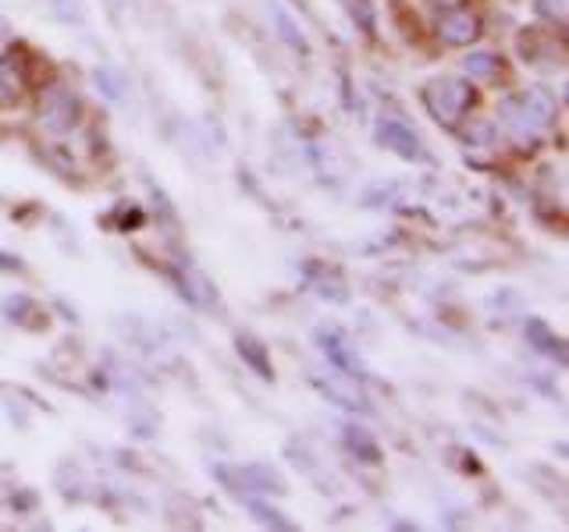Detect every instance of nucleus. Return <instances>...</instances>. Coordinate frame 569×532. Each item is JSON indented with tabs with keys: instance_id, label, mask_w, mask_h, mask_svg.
I'll use <instances>...</instances> for the list:
<instances>
[{
	"instance_id": "nucleus-2",
	"label": "nucleus",
	"mask_w": 569,
	"mask_h": 532,
	"mask_svg": "<svg viewBox=\"0 0 569 532\" xmlns=\"http://www.w3.org/2000/svg\"><path fill=\"white\" fill-rule=\"evenodd\" d=\"M423 104L434 115L438 124L452 128V124H460L463 115L473 107V89L463 83V78L441 75V78H434V83L423 86Z\"/></svg>"
},
{
	"instance_id": "nucleus-5",
	"label": "nucleus",
	"mask_w": 569,
	"mask_h": 532,
	"mask_svg": "<svg viewBox=\"0 0 569 532\" xmlns=\"http://www.w3.org/2000/svg\"><path fill=\"white\" fill-rule=\"evenodd\" d=\"M318 341H321V351L328 355L331 369H339V373H350V377H363V362L356 348L350 345V337H345L339 327H321L318 330Z\"/></svg>"
},
{
	"instance_id": "nucleus-12",
	"label": "nucleus",
	"mask_w": 569,
	"mask_h": 532,
	"mask_svg": "<svg viewBox=\"0 0 569 532\" xmlns=\"http://www.w3.org/2000/svg\"><path fill=\"white\" fill-rule=\"evenodd\" d=\"M235 348H239V355L249 362V369H257L264 380L275 377V366H271V359H267V351H264L260 341H253V337L239 334V337H235Z\"/></svg>"
},
{
	"instance_id": "nucleus-7",
	"label": "nucleus",
	"mask_w": 569,
	"mask_h": 532,
	"mask_svg": "<svg viewBox=\"0 0 569 532\" xmlns=\"http://www.w3.org/2000/svg\"><path fill=\"white\" fill-rule=\"evenodd\" d=\"M321 391L335 401V405H345V409H356V412H367V398H363V391L356 387V377L350 373H339V369H331L328 377L318 380Z\"/></svg>"
},
{
	"instance_id": "nucleus-8",
	"label": "nucleus",
	"mask_w": 569,
	"mask_h": 532,
	"mask_svg": "<svg viewBox=\"0 0 569 532\" xmlns=\"http://www.w3.org/2000/svg\"><path fill=\"white\" fill-rule=\"evenodd\" d=\"M29 93L25 68L14 57H0V110H14Z\"/></svg>"
},
{
	"instance_id": "nucleus-1",
	"label": "nucleus",
	"mask_w": 569,
	"mask_h": 532,
	"mask_svg": "<svg viewBox=\"0 0 569 532\" xmlns=\"http://www.w3.org/2000/svg\"><path fill=\"white\" fill-rule=\"evenodd\" d=\"M556 96L548 89H527L519 96H509L498 110V121H502V132L509 135L519 146L527 142L541 139L548 132V124L556 121Z\"/></svg>"
},
{
	"instance_id": "nucleus-13",
	"label": "nucleus",
	"mask_w": 569,
	"mask_h": 532,
	"mask_svg": "<svg viewBox=\"0 0 569 532\" xmlns=\"http://www.w3.org/2000/svg\"><path fill=\"white\" fill-rule=\"evenodd\" d=\"M537 14L551 25H562L569 19V0H537Z\"/></svg>"
},
{
	"instance_id": "nucleus-9",
	"label": "nucleus",
	"mask_w": 569,
	"mask_h": 532,
	"mask_svg": "<svg viewBox=\"0 0 569 532\" xmlns=\"http://www.w3.org/2000/svg\"><path fill=\"white\" fill-rule=\"evenodd\" d=\"M307 278H310V284H313V292L324 295V298H331V302H342L345 295H350V292H345V278H342V273L328 270V267H321V263L307 267Z\"/></svg>"
},
{
	"instance_id": "nucleus-4",
	"label": "nucleus",
	"mask_w": 569,
	"mask_h": 532,
	"mask_svg": "<svg viewBox=\"0 0 569 532\" xmlns=\"http://www.w3.org/2000/svg\"><path fill=\"white\" fill-rule=\"evenodd\" d=\"M438 36L441 43L449 46H470L481 40V14L470 11V8H449L445 14L438 19Z\"/></svg>"
},
{
	"instance_id": "nucleus-3",
	"label": "nucleus",
	"mask_w": 569,
	"mask_h": 532,
	"mask_svg": "<svg viewBox=\"0 0 569 532\" xmlns=\"http://www.w3.org/2000/svg\"><path fill=\"white\" fill-rule=\"evenodd\" d=\"M36 118L51 135H65L78 124V100L65 86H51L36 104Z\"/></svg>"
},
{
	"instance_id": "nucleus-6",
	"label": "nucleus",
	"mask_w": 569,
	"mask_h": 532,
	"mask_svg": "<svg viewBox=\"0 0 569 532\" xmlns=\"http://www.w3.org/2000/svg\"><path fill=\"white\" fill-rule=\"evenodd\" d=\"M377 142H382L385 150L399 153L402 160H420L423 156L420 139L406 121H382V124H377Z\"/></svg>"
},
{
	"instance_id": "nucleus-11",
	"label": "nucleus",
	"mask_w": 569,
	"mask_h": 532,
	"mask_svg": "<svg viewBox=\"0 0 569 532\" xmlns=\"http://www.w3.org/2000/svg\"><path fill=\"white\" fill-rule=\"evenodd\" d=\"M463 72L470 78H477V83H498L505 75V61L498 54H470L463 61Z\"/></svg>"
},
{
	"instance_id": "nucleus-14",
	"label": "nucleus",
	"mask_w": 569,
	"mask_h": 532,
	"mask_svg": "<svg viewBox=\"0 0 569 532\" xmlns=\"http://www.w3.org/2000/svg\"><path fill=\"white\" fill-rule=\"evenodd\" d=\"M350 11L356 14V19H359V25H363V29H374V14H367V11H363V0H353V4H350Z\"/></svg>"
},
{
	"instance_id": "nucleus-10",
	"label": "nucleus",
	"mask_w": 569,
	"mask_h": 532,
	"mask_svg": "<svg viewBox=\"0 0 569 532\" xmlns=\"http://www.w3.org/2000/svg\"><path fill=\"white\" fill-rule=\"evenodd\" d=\"M342 444L350 447V455L356 462H382V447L371 437V430H359V426H345L342 430Z\"/></svg>"
}]
</instances>
